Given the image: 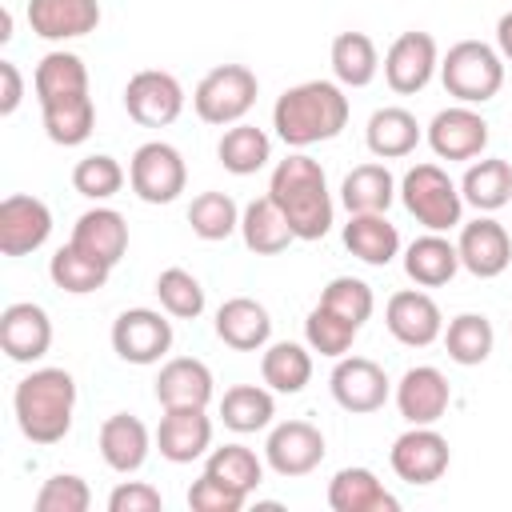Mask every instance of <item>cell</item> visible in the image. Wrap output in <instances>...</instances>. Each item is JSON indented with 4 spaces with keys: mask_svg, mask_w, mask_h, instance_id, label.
Returning a JSON list of instances; mask_svg holds the SVG:
<instances>
[{
    "mask_svg": "<svg viewBox=\"0 0 512 512\" xmlns=\"http://www.w3.org/2000/svg\"><path fill=\"white\" fill-rule=\"evenodd\" d=\"M328 508L332 512H396L400 500L380 484L372 468H340L328 480Z\"/></svg>",
    "mask_w": 512,
    "mask_h": 512,
    "instance_id": "25",
    "label": "cell"
},
{
    "mask_svg": "<svg viewBox=\"0 0 512 512\" xmlns=\"http://www.w3.org/2000/svg\"><path fill=\"white\" fill-rule=\"evenodd\" d=\"M72 244L84 248L88 256L104 260L108 268H116L128 252V224L116 208H88L76 224H72Z\"/></svg>",
    "mask_w": 512,
    "mask_h": 512,
    "instance_id": "26",
    "label": "cell"
},
{
    "mask_svg": "<svg viewBox=\"0 0 512 512\" xmlns=\"http://www.w3.org/2000/svg\"><path fill=\"white\" fill-rule=\"evenodd\" d=\"M40 116H44V132L52 144L60 148H76L92 136L96 128V104L88 92H76V96H60V100H48L40 104Z\"/></svg>",
    "mask_w": 512,
    "mask_h": 512,
    "instance_id": "31",
    "label": "cell"
},
{
    "mask_svg": "<svg viewBox=\"0 0 512 512\" xmlns=\"http://www.w3.org/2000/svg\"><path fill=\"white\" fill-rule=\"evenodd\" d=\"M92 488L76 472H56L36 492V512H88Z\"/></svg>",
    "mask_w": 512,
    "mask_h": 512,
    "instance_id": "47",
    "label": "cell"
},
{
    "mask_svg": "<svg viewBox=\"0 0 512 512\" xmlns=\"http://www.w3.org/2000/svg\"><path fill=\"white\" fill-rule=\"evenodd\" d=\"M328 60H332L336 84H344V88H368L380 72V52H376L372 36H364V32H340L332 40Z\"/></svg>",
    "mask_w": 512,
    "mask_h": 512,
    "instance_id": "36",
    "label": "cell"
},
{
    "mask_svg": "<svg viewBox=\"0 0 512 512\" xmlns=\"http://www.w3.org/2000/svg\"><path fill=\"white\" fill-rule=\"evenodd\" d=\"M72 188L88 200H112L120 188H124V168L116 156L108 152H92L84 160H76L72 168Z\"/></svg>",
    "mask_w": 512,
    "mask_h": 512,
    "instance_id": "45",
    "label": "cell"
},
{
    "mask_svg": "<svg viewBox=\"0 0 512 512\" xmlns=\"http://www.w3.org/2000/svg\"><path fill=\"white\" fill-rule=\"evenodd\" d=\"M160 508H164V496L144 480H124L108 496V512H160Z\"/></svg>",
    "mask_w": 512,
    "mask_h": 512,
    "instance_id": "49",
    "label": "cell"
},
{
    "mask_svg": "<svg viewBox=\"0 0 512 512\" xmlns=\"http://www.w3.org/2000/svg\"><path fill=\"white\" fill-rule=\"evenodd\" d=\"M448 460H452L448 440L432 424H412L392 440L388 452V464L404 484H436L448 472Z\"/></svg>",
    "mask_w": 512,
    "mask_h": 512,
    "instance_id": "11",
    "label": "cell"
},
{
    "mask_svg": "<svg viewBox=\"0 0 512 512\" xmlns=\"http://www.w3.org/2000/svg\"><path fill=\"white\" fill-rule=\"evenodd\" d=\"M124 108L140 128H168L184 112V88L172 72L144 68L124 84Z\"/></svg>",
    "mask_w": 512,
    "mask_h": 512,
    "instance_id": "12",
    "label": "cell"
},
{
    "mask_svg": "<svg viewBox=\"0 0 512 512\" xmlns=\"http://www.w3.org/2000/svg\"><path fill=\"white\" fill-rule=\"evenodd\" d=\"M212 368L196 356H176L156 376V400L160 408H208L212 400Z\"/></svg>",
    "mask_w": 512,
    "mask_h": 512,
    "instance_id": "23",
    "label": "cell"
},
{
    "mask_svg": "<svg viewBox=\"0 0 512 512\" xmlns=\"http://www.w3.org/2000/svg\"><path fill=\"white\" fill-rule=\"evenodd\" d=\"M172 348V320L156 308H128L112 324V352L124 364H160Z\"/></svg>",
    "mask_w": 512,
    "mask_h": 512,
    "instance_id": "9",
    "label": "cell"
},
{
    "mask_svg": "<svg viewBox=\"0 0 512 512\" xmlns=\"http://www.w3.org/2000/svg\"><path fill=\"white\" fill-rule=\"evenodd\" d=\"M48 276H52V284H56L60 292H68V296H88V292H100V288L108 284L112 268H108L104 260L88 256L84 248H76V244L68 240L64 248L52 252Z\"/></svg>",
    "mask_w": 512,
    "mask_h": 512,
    "instance_id": "33",
    "label": "cell"
},
{
    "mask_svg": "<svg viewBox=\"0 0 512 512\" xmlns=\"http://www.w3.org/2000/svg\"><path fill=\"white\" fill-rule=\"evenodd\" d=\"M272 416H276L272 388H260V384H232V388L220 396V420H224V428H232V432H240V436L268 428Z\"/></svg>",
    "mask_w": 512,
    "mask_h": 512,
    "instance_id": "38",
    "label": "cell"
},
{
    "mask_svg": "<svg viewBox=\"0 0 512 512\" xmlns=\"http://www.w3.org/2000/svg\"><path fill=\"white\" fill-rule=\"evenodd\" d=\"M0 348L16 364H32L52 348V320L40 304L16 300L0 312Z\"/></svg>",
    "mask_w": 512,
    "mask_h": 512,
    "instance_id": "18",
    "label": "cell"
},
{
    "mask_svg": "<svg viewBox=\"0 0 512 512\" xmlns=\"http://www.w3.org/2000/svg\"><path fill=\"white\" fill-rule=\"evenodd\" d=\"M256 96H260V80H256L252 68H244V64H216V68L204 72V80L196 84L192 108H196V116H200L204 124H212V128H232V124H240V120L252 112Z\"/></svg>",
    "mask_w": 512,
    "mask_h": 512,
    "instance_id": "6",
    "label": "cell"
},
{
    "mask_svg": "<svg viewBox=\"0 0 512 512\" xmlns=\"http://www.w3.org/2000/svg\"><path fill=\"white\" fill-rule=\"evenodd\" d=\"M324 432L308 420H284L268 432L264 440V464L284 476V480H296V476H308L320 468L324 460Z\"/></svg>",
    "mask_w": 512,
    "mask_h": 512,
    "instance_id": "10",
    "label": "cell"
},
{
    "mask_svg": "<svg viewBox=\"0 0 512 512\" xmlns=\"http://www.w3.org/2000/svg\"><path fill=\"white\" fill-rule=\"evenodd\" d=\"M28 28L40 40H80L100 24V0H28Z\"/></svg>",
    "mask_w": 512,
    "mask_h": 512,
    "instance_id": "21",
    "label": "cell"
},
{
    "mask_svg": "<svg viewBox=\"0 0 512 512\" xmlns=\"http://www.w3.org/2000/svg\"><path fill=\"white\" fill-rule=\"evenodd\" d=\"M440 80L456 104H484L504 88V56L484 40H460L444 52Z\"/></svg>",
    "mask_w": 512,
    "mask_h": 512,
    "instance_id": "4",
    "label": "cell"
},
{
    "mask_svg": "<svg viewBox=\"0 0 512 512\" xmlns=\"http://www.w3.org/2000/svg\"><path fill=\"white\" fill-rule=\"evenodd\" d=\"M268 196L276 200V208L284 212L288 228L296 240H320L332 228V192H328V176L320 168V160H312L308 152H292L272 168L268 180Z\"/></svg>",
    "mask_w": 512,
    "mask_h": 512,
    "instance_id": "2",
    "label": "cell"
},
{
    "mask_svg": "<svg viewBox=\"0 0 512 512\" xmlns=\"http://www.w3.org/2000/svg\"><path fill=\"white\" fill-rule=\"evenodd\" d=\"M452 404V384L440 368L416 364L396 384V408L408 424H436Z\"/></svg>",
    "mask_w": 512,
    "mask_h": 512,
    "instance_id": "19",
    "label": "cell"
},
{
    "mask_svg": "<svg viewBox=\"0 0 512 512\" xmlns=\"http://www.w3.org/2000/svg\"><path fill=\"white\" fill-rule=\"evenodd\" d=\"M12 412L32 444H60L72 428L76 412V380L64 368H32L16 392H12Z\"/></svg>",
    "mask_w": 512,
    "mask_h": 512,
    "instance_id": "3",
    "label": "cell"
},
{
    "mask_svg": "<svg viewBox=\"0 0 512 512\" xmlns=\"http://www.w3.org/2000/svg\"><path fill=\"white\" fill-rule=\"evenodd\" d=\"M0 40H12V12H4V28H0Z\"/></svg>",
    "mask_w": 512,
    "mask_h": 512,
    "instance_id": "52",
    "label": "cell"
},
{
    "mask_svg": "<svg viewBox=\"0 0 512 512\" xmlns=\"http://www.w3.org/2000/svg\"><path fill=\"white\" fill-rule=\"evenodd\" d=\"M24 100V76L12 60H0V116H12Z\"/></svg>",
    "mask_w": 512,
    "mask_h": 512,
    "instance_id": "50",
    "label": "cell"
},
{
    "mask_svg": "<svg viewBox=\"0 0 512 512\" xmlns=\"http://www.w3.org/2000/svg\"><path fill=\"white\" fill-rule=\"evenodd\" d=\"M32 88H36V100L48 104V100H60V96H76V92H88V64L76 56V52H48L36 72H32Z\"/></svg>",
    "mask_w": 512,
    "mask_h": 512,
    "instance_id": "40",
    "label": "cell"
},
{
    "mask_svg": "<svg viewBox=\"0 0 512 512\" xmlns=\"http://www.w3.org/2000/svg\"><path fill=\"white\" fill-rule=\"evenodd\" d=\"M128 184L144 204H172L188 184L184 156L164 140H148L128 160Z\"/></svg>",
    "mask_w": 512,
    "mask_h": 512,
    "instance_id": "7",
    "label": "cell"
},
{
    "mask_svg": "<svg viewBox=\"0 0 512 512\" xmlns=\"http://www.w3.org/2000/svg\"><path fill=\"white\" fill-rule=\"evenodd\" d=\"M420 124H416V116L408 112V108H376L372 116H368V128H364V144H368V152L376 156V160H400V156H408V152H416V144H420Z\"/></svg>",
    "mask_w": 512,
    "mask_h": 512,
    "instance_id": "29",
    "label": "cell"
},
{
    "mask_svg": "<svg viewBox=\"0 0 512 512\" xmlns=\"http://www.w3.org/2000/svg\"><path fill=\"white\" fill-rule=\"evenodd\" d=\"M216 156H220L224 172H232V176H252V172H260V168L272 160V140H268L264 128L240 120V124H232V128L220 136Z\"/></svg>",
    "mask_w": 512,
    "mask_h": 512,
    "instance_id": "39",
    "label": "cell"
},
{
    "mask_svg": "<svg viewBox=\"0 0 512 512\" xmlns=\"http://www.w3.org/2000/svg\"><path fill=\"white\" fill-rule=\"evenodd\" d=\"M244 500H248V496L232 492L228 484H220V480L208 476V472H204L200 480H192V488H188V508H192V512H240Z\"/></svg>",
    "mask_w": 512,
    "mask_h": 512,
    "instance_id": "48",
    "label": "cell"
},
{
    "mask_svg": "<svg viewBox=\"0 0 512 512\" xmlns=\"http://www.w3.org/2000/svg\"><path fill=\"white\" fill-rule=\"evenodd\" d=\"M356 332H360V328H356L352 320L336 316V312L324 308V304H316V308L308 312V320H304V340H308V348L320 352V356H332V360L348 356Z\"/></svg>",
    "mask_w": 512,
    "mask_h": 512,
    "instance_id": "43",
    "label": "cell"
},
{
    "mask_svg": "<svg viewBox=\"0 0 512 512\" xmlns=\"http://www.w3.org/2000/svg\"><path fill=\"white\" fill-rule=\"evenodd\" d=\"M400 200L408 208V216L416 224H424L428 232H448L464 224V196L460 184H452V176L440 164H416L404 172L400 180Z\"/></svg>",
    "mask_w": 512,
    "mask_h": 512,
    "instance_id": "5",
    "label": "cell"
},
{
    "mask_svg": "<svg viewBox=\"0 0 512 512\" xmlns=\"http://www.w3.org/2000/svg\"><path fill=\"white\" fill-rule=\"evenodd\" d=\"M148 452H152V436H148L144 420H136L128 412H116L100 424V456L112 472H120V476L140 472Z\"/></svg>",
    "mask_w": 512,
    "mask_h": 512,
    "instance_id": "24",
    "label": "cell"
},
{
    "mask_svg": "<svg viewBox=\"0 0 512 512\" xmlns=\"http://www.w3.org/2000/svg\"><path fill=\"white\" fill-rule=\"evenodd\" d=\"M492 344H496V332H492V320L484 312H460L448 320L444 328V348H448V360L460 364V368H476L492 356Z\"/></svg>",
    "mask_w": 512,
    "mask_h": 512,
    "instance_id": "37",
    "label": "cell"
},
{
    "mask_svg": "<svg viewBox=\"0 0 512 512\" xmlns=\"http://www.w3.org/2000/svg\"><path fill=\"white\" fill-rule=\"evenodd\" d=\"M156 296H160V308L176 320H196L204 312V288L188 268H164L156 276Z\"/></svg>",
    "mask_w": 512,
    "mask_h": 512,
    "instance_id": "44",
    "label": "cell"
},
{
    "mask_svg": "<svg viewBox=\"0 0 512 512\" xmlns=\"http://www.w3.org/2000/svg\"><path fill=\"white\" fill-rule=\"evenodd\" d=\"M52 236V208L40 196L12 192L0 200V252L4 256H28L44 248Z\"/></svg>",
    "mask_w": 512,
    "mask_h": 512,
    "instance_id": "14",
    "label": "cell"
},
{
    "mask_svg": "<svg viewBox=\"0 0 512 512\" xmlns=\"http://www.w3.org/2000/svg\"><path fill=\"white\" fill-rule=\"evenodd\" d=\"M496 48H500L504 60H512V12H504L496 20Z\"/></svg>",
    "mask_w": 512,
    "mask_h": 512,
    "instance_id": "51",
    "label": "cell"
},
{
    "mask_svg": "<svg viewBox=\"0 0 512 512\" xmlns=\"http://www.w3.org/2000/svg\"><path fill=\"white\" fill-rule=\"evenodd\" d=\"M424 136L440 160H476L488 148V120L472 104H452L432 116Z\"/></svg>",
    "mask_w": 512,
    "mask_h": 512,
    "instance_id": "16",
    "label": "cell"
},
{
    "mask_svg": "<svg viewBox=\"0 0 512 512\" xmlns=\"http://www.w3.org/2000/svg\"><path fill=\"white\" fill-rule=\"evenodd\" d=\"M384 328L404 344V348H428L444 336V316L440 304L420 292V288H404L392 292L384 304Z\"/></svg>",
    "mask_w": 512,
    "mask_h": 512,
    "instance_id": "17",
    "label": "cell"
},
{
    "mask_svg": "<svg viewBox=\"0 0 512 512\" xmlns=\"http://www.w3.org/2000/svg\"><path fill=\"white\" fill-rule=\"evenodd\" d=\"M344 248L356 260H364L372 268H384L400 256V232L384 212H352L348 224H344Z\"/></svg>",
    "mask_w": 512,
    "mask_h": 512,
    "instance_id": "27",
    "label": "cell"
},
{
    "mask_svg": "<svg viewBox=\"0 0 512 512\" xmlns=\"http://www.w3.org/2000/svg\"><path fill=\"white\" fill-rule=\"evenodd\" d=\"M208 476H216L220 484H228L232 492L240 496H252L264 480V460L244 448V444H224V448H212L208 452V464H204Z\"/></svg>",
    "mask_w": 512,
    "mask_h": 512,
    "instance_id": "41",
    "label": "cell"
},
{
    "mask_svg": "<svg viewBox=\"0 0 512 512\" xmlns=\"http://www.w3.org/2000/svg\"><path fill=\"white\" fill-rule=\"evenodd\" d=\"M328 388H332V400L344 408V412H380L388 392H392V380L384 376V368L368 356H340L332 376H328Z\"/></svg>",
    "mask_w": 512,
    "mask_h": 512,
    "instance_id": "13",
    "label": "cell"
},
{
    "mask_svg": "<svg viewBox=\"0 0 512 512\" xmlns=\"http://www.w3.org/2000/svg\"><path fill=\"white\" fill-rule=\"evenodd\" d=\"M216 336L236 352H260L272 340V316L252 296H232L216 308Z\"/></svg>",
    "mask_w": 512,
    "mask_h": 512,
    "instance_id": "22",
    "label": "cell"
},
{
    "mask_svg": "<svg viewBox=\"0 0 512 512\" xmlns=\"http://www.w3.org/2000/svg\"><path fill=\"white\" fill-rule=\"evenodd\" d=\"M272 128L276 136L304 152L320 140H336L348 128V96L336 80H304L280 92L272 104Z\"/></svg>",
    "mask_w": 512,
    "mask_h": 512,
    "instance_id": "1",
    "label": "cell"
},
{
    "mask_svg": "<svg viewBox=\"0 0 512 512\" xmlns=\"http://www.w3.org/2000/svg\"><path fill=\"white\" fill-rule=\"evenodd\" d=\"M404 272L420 288H440L460 272V252H456V244L448 236L424 232L404 248Z\"/></svg>",
    "mask_w": 512,
    "mask_h": 512,
    "instance_id": "28",
    "label": "cell"
},
{
    "mask_svg": "<svg viewBox=\"0 0 512 512\" xmlns=\"http://www.w3.org/2000/svg\"><path fill=\"white\" fill-rule=\"evenodd\" d=\"M260 380L272 388V392H284V396H296L308 388L312 380V352L296 340H276L264 348L260 356Z\"/></svg>",
    "mask_w": 512,
    "mask_h": 512,
    "instance_id": "34",
    "label": "cell"
},
{
    "mask_svg": "<svg viewBox=\"0 0 512 512\" xmlns=\"http://www.w3.org/2000/svg\"><path fill=\"white\" fill-rule=\"evenodd\" d=\"M320 304L332 308L336 316L352 320L356 328H364V320H368L372 308H376V296H372V288H368L364 280H356V276H332V280L324 284V292H320Z\"/></svg>",
    "mask_w": 512,
    "mask_h": 512,
    "instance_id": "46",
    "label": "cell"
},
{
    "mask_svg": "<svg viewBox=\"0 0 512 512\" xmlns=\"http://www.w3.org/2000/svg\"><path fill=\"white\" fill-rule=\"evenodd\" d=\"M188 224L200 240L216 244V240H228L232 232H240V208L228 192H200L188 204Z\"/></svg>",
    "mask_w": 512,
    "mask_h": 512,
    "instance_id": "42",
    "label": "cell"
},
{
    "mask_svg": "<svg viewBox=\"0 0 512 512\" xmlns=\"http://www.w3.org/2000/svg\"><path fill=\"white\" fill-rule=\"evenodd\" d=\"M396 196H400L396 176L384 164H356L340 184V200H344L348 216L352 212H388Z\"/></svg>",
    "mask_w": 512,
    "mask_h": 512,
    "instance_id": "35",
    "label": "cell"
},
{
    "mask_svg": "<svg viewBox=\"0 0 512 512\" xmlns=\"http://www.w3.org/2000/svg\"><path fill=\"white\" fill-rule=\"evenodd\" d=\"M456 252H460V268H468L476 280H496L512 264V236L500 220L480 212L476 220L460 224Z\"/></svg>",
    "mask_w": 512,
    "mask_h": 512,
    "instance_id": "15",
    "label": "cell"
},
{
    "mask_svg": "<svg viewBox=\"0 0 512 512\" xmlns=\"http://www.w3.org/2000/svg\"><path fill=\"white\" fill-rule=\"evenodd\" d=\"M460 196L476 212H488V216L500 212L512 200V164L500 160V156L472 160L468 172H464V180H460Z\"/></svg>",
    "mask_w": 512,
    "mask_h": 512,
    "instance_id": "30",
    "label": "cell"
},
{
    "mask_svg": "<svg viewBox=\"0 0 512 512\" xmlns=\"http://www.w3.org/2000/svg\"><path fill=\"white\" fill-rule=\"evenodd\" d=\"M440 72V48L432 32H400L384 52V80L396 96H416Z\"/></svg>",
    "mask_w": 512,
    "mask_h": 512,
    "instance_id": "8",
    "label": "cell"
},
{
    "mask_svg": "<svg viewBox=\"0 0 512 512\" xmlns=\"http://www.w3.org/2000/svg\"><path fill=\"white\" fill-rule=\"evenodd\" d=\"M156 448L168 464H192L212 448V420L204 408H164Z\"/></svg>",
    "mask_w": 512,
    "mask_h": 512,
    "instance_id": "20",
    "label": "cell"
},
{
    "mask_svg": "<svg viewBox=\"0 0 512 512\" xmlns=\"http://www.w3.org/2000/svg\"><path fill=\"white\" fill-rule=\"evenodd\" d=\"M240 236H244V248L256 252V256H280L296 236L284 220V212L276 208L272 196H260L252 200L244 212H240Z\"/></svg>",
    "mask_w": 512,
    "mask_h": 512,
    "instance_id": "32",
    "label": "cell"
}]
</instances>
